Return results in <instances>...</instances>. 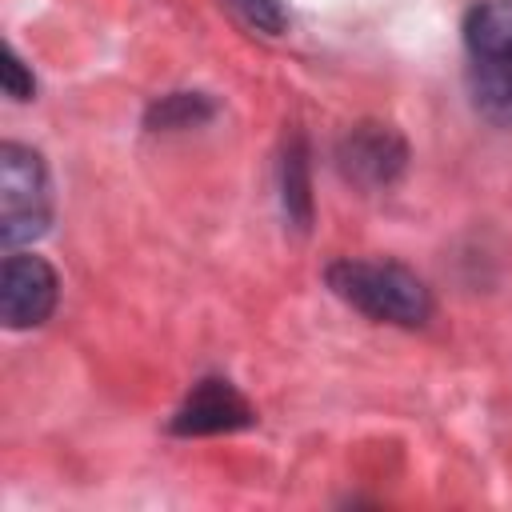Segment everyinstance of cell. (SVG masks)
<instances>
[{"instance_id": "obj_1", "label": "cell", "mask_w": 512, "mask_h": 512, "mask_svg": "<svg viewBox=\"0 0 512 512\" xmlns=\"http://www.w3.org/2000/svg\"><path fill=\"white\" fill-rule=\"evenodd\" d=\"M328 288L344 304H352L356 312L380 324L420 328L432 316L428 284L392 260H336L328 264Z\"/></svg>"}, {"instance_id": "obj_2", "label": "cell", "mask_w": 512, "mask_h": 512, "mask_svg": "<svg viewBox=\"0 0 512 512\" xmlns=\"http://www.w3.org/2000/svg\"><path fill=\"white\" fill-rule=\"evenodd\" d=\"M468 48V92L476 108L512 124V0H484L464 20Z\"/></svg>"}, {"instance_id": "obj_3", "label": "cell", "mask_w": 512, "mask_h": 512, "mask_svg": "<svg viewBox=\"0 0 512 512\" xmlns=\"http://www.w3.org/2000/svg\"><path fill=\"white\" fill-rule=\"evenodd\" d=\"M52 220V184L36 148L0 144V240L8 248L36 240Z\"/></svg>"}, {"instance_id": "obj_4", "label": "cell", "mask_w": 512, "mask_h": 512, "mask_svg": "<svg viewBox=\"0 0 512 512\" xmlns=\"http://www.w3.org/2000/svg\"><path fill=\"white\" fill-rule=\"evenodd\" d=\"M60 296L56 268L32 252H12L4 256L0 268V316L8 328H36L52 316Z\"/></svg>"}, {"instance_id": "obj_5", "label": "cell", "mask_w": 512, "mask_h": 512, "mask_svg": "<svg viewBox=\"0 0 512 512\" xmlns=\"http://www.w3.org/2000/svg\"><path fill=\"white\" fill-rule=\"evenodd\" d=\"M336 164L360 188H388L408 164V144L392 124H372L368 120V124H356L340 140Z\"/></svg>"}, {"instance_id": "obj_6", "label": "cell", "mask_w": 512, "mask_h": 512, "mask_svg": "<svg viewBox=\"0 0 512 512\" xmlns=\"http://www.w3.org/2000/svg\"><path fill=\"white\" fill-rule=\"evenodd\" d=\"M252 420H256V412L228 380H200L188 392V400L176 408L168 428L176 436H216V432L248 428Z\"/></svg>"}, {"instance_id": "obj_7", "label": "cell", "mask_w": 512, "mask_h": 512, "mask_svg": "<svg viewBox=\"0 0 512 512\" xmlns=\"http://www.w3.org/2000/svg\"><path fill=\"white\" fill-rule=\"evenodd\" d=\"M284 208L288 216L304 228L312 216V196H308V156H304V140L296 136L292 148L284 152Z\"/></svg>"}, {"instance_id": "obj_8", "label": "cell", "mask_w": 512, "mask_h": 512, "mask_svg": "<svg viewBox=\"0 0 512 512\" xmlns=\"http://www.w3.org/2000/svg\"><path fill=\"white\" fill-rule=\"evenodd\" d=\"M208 116H212V104L200 92H172V96L152 104L148 124L152 128H188V124H200Z\"/></svg>"}, {"instance_id": "obj_9", "label": "cell", "mask_w": 512, "mask_h": 512, "mask_svg": "<svg viewBox=\"0 0 512 512\" xmlns=\"http://www.w3.org/2000/svg\"><path fill=\"white\" fill-rule=\"evenodd\" d=\"M252 28H260V32H268V36H276V32H284V24H288V16H284V8H280V0H228Z\"/></svg>"}, {"instance_id": "obj_10", "label": "cell", "mask_w": 512, "mask_h": 512, "mask_svg": "<svg viewBox=\"0 0 512 512\" xmlns=\"http://www.w3.org/2000/svg\"><path fill=\"white\" fill-rule=\"evenodd\" d=\"M0 80H4V92H8L12 100H28V96H32V88H36V84H32V72L24 68V60L16 56V48H12V44L4 48V64H0Z\"/></svg>"}]
</instances>
